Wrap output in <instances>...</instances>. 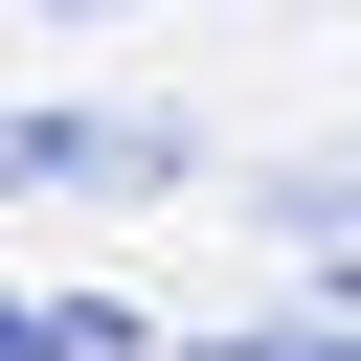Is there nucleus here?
<instances>
[{"label":"nucleus","mask_w":361,"mask_h":361,"mask_svg":"<svg viewBox=\"0 0 361 361\" xmlns=\"http://www.w3.org/2000/svg\"><path fill=\"white\" fill-rule=\"evenodd\" d=\"M0 361H158L113 293H0Z\"/></svg>","instance_id":"obj_2"},{"label":"nucleus","mask_w":361,"mask_h":361,"mask_svg":"<svg viewBox=\"0 0 361 361\" xmlns=\"http://www.w3.org/2000/svg\"><path fill=\"white\" fill-rule=\"evenodd\" d=\"M180 361H361V338H180Z\"/></svg>","instance_id":"obj_3"},{"label":"nucleus","mask_w":361,"mask_h":361,"mask_svg":"<svg viewBox=\"0 0 361 361\" xmlns=\"http://www.w3.org/2000/svg\"><path fill=\"white\" fill-rule=\"evenodd\" d=\"M0 180H180V135H158V113H68V90H23V113H0Z\"/></svg>","instance_id":"obj_1"}]
</instances>
